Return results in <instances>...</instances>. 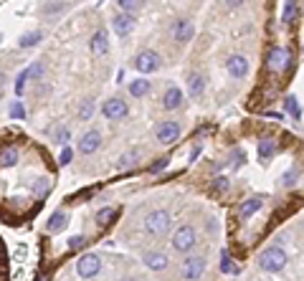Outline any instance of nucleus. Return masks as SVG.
Segmentation results:
<instances>
[{
    "label": "nucleus",
    "instance_id": "nucleus-23",
    "mask_svg": "<svg viewBox=\"0 0 304 281\" xmlns=\"http://www.w3.org/2000/svg\"><path fill=\"white\" fill-rule=\"evenodd\" d=\"M94 109H96L94 99H84V102H81V107H79V119H81V122L91 119V117H94Z\"/></svg>",
    "mask_w": 304,
    "mask_h": 281
},
{
    "label": "nucleus",
    "instance_id": "nucleus-34",
    "mask_svg": "<svg viewBox=\"0 0 304 281\" xmlns=\"http://www.w3.org/2000/svg\"><path fill=\"white\" fill-rule=\"evenodd\" d=\"M226 188H228V180H226V177H216V182H213V190H216V193H223Z\"/></svg>",
    "mask_w": 304,
    "mask_h": 281
},
{
    "label": "nucleus",
    "instance_id": "nucleus-36",
    "mask_svg": "<svg viewBox=\"0 0 304 281\" xmlns=\"http://www.w3.org/2000/svg\"><path fill=\"white\" fill-rule=\"evenodd\" d=\"M26 79H28V76H26V71H23V74L18 76V81H16V91H18V94H23V86H26Z\"/></svg>",
    "mask_w": 304,
    "mask_h": 281
},
{
    "label": "nucleus",
    "instance_id": "nucleus-21",
    "mask_svg": "<svg viewBox=\"0 0 304 281\" xmlns=\"http://www.w3.org/2000/svg\"><path fill=\"white\" fill-rule=\"evenodd\" d=\"M274 150H276V142H274L271 137L259 139V157H261V160H269V157L274 155Z\"/></svg>",
    "mask_w": 304,
    "mask_h": 281
},
{
    "label": "nucleus",
    "instance_id": "nucleus-28",
    "mask_svg": "<svg viewBox=\"0 0 304 281\" xmlns=\"http://www.w3.org/2000/svg\"><path fill=\"white\" fill-rule=\"evenodd\" d=\"M112 215H114V210H112V208H102V210L96 213V223H99V225L104 228V225H109Z\"/></svg>",
    "mask_w": 304,
    "mask_h": 281
},
{
    "label": "nucleus",
    "instance_id": "nucleus-14",
    "mask_svg": "<svg viewBox=\"0 0 304 281\" xmlns=\"http://www.w3.org/2000/svg\"><path fill=\"white\" fill-rule=\"evenodd\" d=\"M99 145H102V134H99L96 129H91V132H86V134L81 137V142H79V152H81V155H91V152L99 150Z\"/></svg>",
    "mask_w": 304,
    "mask_h": 281
},
{
    "label": "nucleus",
    "instance_id": "nucleus-13",
    "mask_svg": "<svg viewBox=\"0 0 304 281\" xmlns=\"http://www.w3.org/2000/svg\"><path fill=\"white\" fill-rule=\"evenodd\" d=\"M142 261H144V266L152 268V271H163V268H168V263H170L163 251H147V253L142 256Z\"/></svg>",
    "mask_w": 304,
    "mask_h": 281
},
{
    "label": "nucleus",
    "instance_id": "nucleus-31",
    "mask_svg": "<svg viewBox=\"0 0 304 281\" xmlns=\"http://www.w3.org/2000/svg\"><path fill=\"white\" fill-rule=\"evenodd\" d=\"M23 114H26V112H23V104H21V102H13V104H11V117H13V119H23Z\"/></svg>",
    "mask_w": 304,
    "mask_h": 281
},
{
    "label": "nucleus",
    "instance_id": "nucleus-3",
    "mask_svg": "<svg viewBox=\"0 0 304 281\" xmlns=\"http://www.w3.org/2000/svg\"><path fill=\"white\" fill-rule=\"evenodd\" d=\"M195 243H198V233H195L193 225H180V228L175 230V236H173V248H175L178 253L193 251Z\"/></svg>",
    "mask_w": 304,
    "mask_h": 281
},
{
    "label": "nucleus",
    "instance_id": "nucleus-9",
    "mask_svg": "<svg viewBox=\"0 0 304 281\" xmlns=\"http://www.w3.org/2000/svg\"><path fill=\"white\" fill-rule=\"evenodd\" d=\"M102 112H104L107 119H124L129 109H127V104L122 99H107L104 107H102Z\"/></svg>",
    "mask_w": 304,
    "mask_h": 281
},
{
    "label": "nucleus",
    "instance_id": "nucleus-41",
    "mask_svg": "<svg viewBox=\"0 0 304 281\" xmlns=\"http://www.w3.org/2000/svg\"><path fill=\"white\" fill-rule=\"evenodd\" d=\"M3 79H6V76H3V74H0V86H3Z\"/></svg>",
    "mask_w": 304,
    "mask_h": 281
},
{
    "label": "nucleus",
    "instance_id": "nucleus-20",
    "mask_svg": "<svg viewBox=\"0 0 304 281\" xmlns=\"http://www.w3.org/2000/svg\"><path fill=\"white\" fill-rule=\"evenodd\" d=\"M203 89H206L203 76H200V74H190V79H188V94H190V97H200Z\"/></svg>",
    "mask_w": 304,
    "mask_h": 281
},
{
    "label": "nucleus",
    "instance_id": "nucleus-40",
    "mask_svg": "<svg viewBox=\"0 0 304 281\" xmlns=\"http://www.w3.org/2000/svg\"><path fill=\"white\" fill-rule=\"evenodd\" d=\"M46 188H48V182H46V177H41V182L36 185V190H38V193H46Z\"/></svg>",
    "mask_w": 304,
    "mask_h": 281
},
{
    "label": "nucleus",
    "instance_id": "nucleus-30",
    "mask_svg": "<svg viewBox=\"0 0 304 281\" xmlns=\"http://www.w3.org/2000/svg\"><path fill=\"white\" fill-rule=\"evenodd\" d=\"M54 137H56V142H61V145H66V142L71 139V132H69L66 127H59V129L54 132Z\"/></svg>",
    "mask_w": 304,
    "mask_h": 281
},
{
    "label": "nucleus",
    "instance_id": "nucleus-29",
    "mask_svg": "<svg viewBox=\"0 0 304 281\" xmlns=\"http://www.w3.org/2000/svg\"><path fill=\"white\" fill-rule=\"evenodd\" d=\"M38 41H41V33H38V31H33V33H26V36L21 38V46H23V49H28V46H36Z\"/></svg>",
    "mask_w": 304,
    "mask_h": 281
},
{
    "label": "nucleus",
    "instance_id": "nucleus-26",
    "mask_svg": "<svg viewBox=\"0 0 304 281\" xmlns=\"http://www.w3.org/2000/svg\"><path fill=\"white\" fill-rule=\"evenodd\" d=\"M284 104H286V112H289L294 119H299V117H301V109H299L296 97H286V99H284Z\"/></svg>",
    "mask_w": 304,
    "mask_h": 281
},
{
    "label": "nucleus",
    "instance_id": "nucleus-37",
    "mask_svg": "<svg viewBox=\"0 0 304 281\" xmlns=\"http://www.w3.org/2000/svg\"><path fill=\"white\" fill-rule=\"evenodd\" d=\"M221 268H223V273H231L233 268H231V258H228V253L223 251V263H221Z\"/></svg>",
    "mask_w": 304,
    "mask_h": 281
},
{
    "label": "nucleus",
    "instance_id": "nucleus-24",
    "mask_svg": "<svg viewBox=\"0 0 304 281\" xmlns=\"http://www.w3.org/2000/svg\"><path fill=\"white\" fill-rule=\"evenodd\" d=\"M43 74H46V66H43V61H36V64H31L28 69H26V76L28 79H43Z\"/></svg>",
    "mask_w": 304,
    "mask_h": 281
},
{
    "label": "nucleus",
    "instance_id": "nucleus-8",
    "mask_svg": "<svg viewBox=\"0 0 304 281\" xmlns=\"http://www.w3.org/2000/svg\"><path fill=\"white\" fill-rule=\"evenodd\" d=\"M132 28H134L132 13H117V16H112V31H114L119 38H127V36L132 33Z\"/></svg>",
    "mask_w": 304,
    "mask_h": 281
},
{
    "label": "nucleus",
    "instance_id": "nucleus-32",
    "mask_svg": "<svg viewBox=\"0 0 304 281\" xmlns=\"http://www.w3.org/2000/svg\"><path fill=\"white\" fill-rule=\"evenodd\" d=\"M84 243H86L84 236H71V241H69V251H79Z\"/></svg>",
    "mask_w": 304,
    "mask_h": 281
},
{
    "label": "nucleus",
    "instance_id": "nucleus-27",
    "mask_svg": "<svg viewBox=\"0 0 304 281\" xmlns=\"http://www.w3.org/2000/svg\"><path fill=\"white\" fill-rule=\"evenodd\" d=\"M294 16H296V3H294V0H286L281 21H284V23H291V21H294Z\"/></svg>",
    "mask_w": 304,
    "mask_h": 281
},
{
    "label": "nucleus",
    "instance_id": "nucleus-38",
    "mask_svg": "<svg viewBox=\"0 0 304 281\" xmlns=\"http://www.w3.org/2000/svg\"><path fill=\"white\" fill-rule=\"evenodd\" d=\"M223 3H226L228 8H241V6L246 3V0H223Z\"/></svg>",
    "mask_w": 304,
    "mask_h": 281
},
{
    "label": "nucleus",
    "instance_id": "nucleus-18",
    "mask_svg": "<svg viewBox=\"0 0 304 281\" xmlns=\"http://www.w3.org/2000/svg\"><path fill=\"white\" fill-rule=\"evenodd\" d=\"M64 228H66V213L59 210V213H54L51 220L46 223V230H48V233H61Z\"/></svg>",
    "mask_w": 304,
    "mask_h": 281
},
{
    "label": "nucleus",
    "instance_id": "nucleus-17",
    "mask_svg": "<svg viewBox=\"0 0 304 281\" xmlns=\"http://www.w3.org/2000/svg\"><path fill=\"white\" fill-rule=\"evenodd\" d=\"M152 89V84H149V79H134L132 84H129V94L134 97V99H139V97H144L147 91Z\"/></svg>",
    "mask_w": 304,
    "mask_h": 281
},
{
    "label": "nucleus",
    "instance_id": "nucleus-19",
    "mask_svg": "<svg viewBox=\"0 0 304 281\" xmlns=\"http://www.w3.org/2000/svg\"><path fill=\"white\" fill-rule=\"evenodd\" d=\"M18 162V150L16 147H3L0 150V167H13Z\"/></svg>",
    "mask_w": 304,
    "mask_h": 281
},
{
    "label": "nucleus",
    "instance_id": "nucleus-10",
    "mask_svg": "<svg viewBox=\"0 0 304 281\" xmlns=\"http://www.w3.org/2000/svg\"><path fill=\"white\" fill-rule=\"evenodd\" d=\"M180 137V124L178 122H163L160 127H158V139L163 142V145H173L175 139Z\"/></svg>",
    "mask_w": 304,
    "mask_h": 281
},
{
    "label": "nucleus",
    "instance_id": "nucleus-35",
    "mask_svg": "<svg viewBox=\"0 0 304 281\" xmlns=\"http://www.w3.org/2000/svg\"><path fill=\"white\" fill-rule=\"evenodd\" d=\"M163 167H168V157H160V160H158V162H155V165H152V167H149V170H152V172H160V170H163Z\"/></svg>",
    "mask_w": 304,
    "mask_h": 281
},
{
    "label": "nucleus",
    "instance_id": "nucleus-22",
    "mask_svg": "<svg viewBox=\"0 0 304 281\" xmlns=\"http://www.w3.org/2000/svg\"><path fill=\"white\" fill-rule=\"evenodd\" d=\"M261 205H264V200H261V198H248V200L241 205V215H243V218H248V215H254Z\"/></svg>",
    "mask_w": 304,
    "mask_h": 281
},
{
    "label": "nucleus",
    "instance_id": "nucleus-7",
    "mask_svg": "<svg viewBox=\"0 0 304 281\" xmlns=\"http://www.w3.org/2000/svg\"><path fill=\"white\" fill-rule=\"evenodd\" d=\"M193 36H195V26H193L190 18H178V21L173 23V38H175L178 43H188Z\"/></svg>",
    "mask_w": 304,
    "mask_h": 281
},
{
    "label": "nucleus",
    "instance_id": "nucleus-6",
    "mask_svg": "<svg viewBox=\"0 0 304 281\" xmlns=\"http://www.w3.org/2000/svg\"><path fill=\"white\" fill-rule=\"evenodd\" d=\"M99 268H102V261H99V256H94V253H86V256H81V258L76 261V271H79L81 278L96 276Z\"/></svg>",
    "mask_w": 304,
    "mask_h": 281
},
{
    "label": "nucleus",
    "instance_id": "nucleus-25",
    "mask_svg": "<svg viewBox=\"0 0 304 281\" xmlns=\"http://www.w3.org/2000/svg\"><path fill=\"white\" fill-rule=\"evenodd\" d=\"M117 6L122 8V13H134L137 8L144 6V0H117Z\"/></svg>",
    "mask_w": 304,
    "mask_h": 281
},
{
    "label": "nucleus",
    "instance_id": "nucleus-42",
    "mask_svg": "<svg viewBox=\"0 0 304 281\" xmlns=\"http://www.w3.org/2000/svg\"><path fill=\"white\" fill-rule=\"evenodd\" d=\"M124 281H132V278H124Z\"/></svg>",
    "mask_w": 304,
    "mask_h": 281
},
{
    "label": "nucleus",
    "instance_id": "nucleus-11",
    "mask_svg": "<svg viewBox=\"0 0 304 281\" xmlns=\"http://www.w3.org/2000/svg\"><path fill=\"white\" fill-rule=\"evenodd\" d=\"M289 51L286 49H281V46H274L271 51H269V66L274 69V71H284L286 66H289Z\"/></svg>",
    "mask_w": 304,
    "mask_h": 281
},
{
    "label": "nucleus",
    "instance_id": "nucleus-2",
    "mask_svg": "<svg viewBox=\"0 0 304 281\" xmlns=\"http://www.w3.org/2000/svg\"><path fill=\"white\" fill-rule=\"evenodd\" d=\"M170 223H173V218L168 210H152L144 218V230L152 236H165L170 230Z\"/></svg>",
    "mask_w": 304,
    "mask_h": 281
},
{
    "label": "nucleus",
    "instance_id": "nucleus-39",
    "mask_svg": "<svg viewBox=\"0 0 304 281\" xmlns=\"http://www.w3.org/2000/svg\"><path fill=\"white\" fill-rule=\"evenodd\" d=\"M129 165H134V155H132V157H129V155L122 157V167H129Z\"/></svg>",
    "mask_w": 304,
    "mask_h": 281
},
{
    "label": "nucleus",
    "instance_id": "nucleus-15",
    "mask_svg": "<svg viewBox=\"0 0 304 281\" xmlns=\"http://www.w3.org/2000/svg\"><path fill=\"white\" fill-rule=\"evenodd\" d=\"M91 54L94 56H104L107 51H109V38H107V31H96L94 36H91Z\"/></svg>",
    "mask_w": 304,
    "mask_h": 281
},
{
    "label": "nucleus",
    "instance_id": "nucleus-12",
    "mask_svg": "<svg viewBox=\"0 0 304 281\" xmlns=\"http://www.w3.org/2000/svg\"><path fill=\"white\" fill-rule=\"evenodd\" d=\"M226 66H228V74H231L233 79H243V76L248 74V59H246V56H241V54L231 56Z\"/></svg>",
    "mask_w": 304,
    "mask_h": 281
},
{
    "label": "nucleus",
    "instance_id": "nucleus-5",
    "mask_svg": "<svg viewBox=\"0 0 304 281\" xmlns=\"http://www.w3.org/2000/svg\"><path fill=\"white\" fill-rule=\"evenodd\" d=\"M134 69L139 74H152L160 69V56L155 51H139L137 59H134Z\"/></svg>",
    "mask_w": 304,
    "mask_h": 281
},
{
    "label": "nucleus",
    "instance_id": "nucleus-16",
    "mask_svg": "<svg viewBox=\"0 0 304 281\" xmlns=\"http://www.w3.org/2000/svg\"><path fill=\"white\" fill-rule=\"evenodd\" d=\"M180 104H183V91L178 86H170L163 97V107L165 109H180Z\"/></svg>",
    "mask_w": 304,
    "mask_h": 281
},
{
    "label": "nucleus",
    "instance_id": "nucleus-33",
    "mask_svg": "<svg viewBox=\"0 0 304 281\" xmlns=\"http://www.w3.org/2000/svg\"><path fill=\"white\" fill-rule=\"evenodd\" d=\"M71 160H74V150H71V147H66V150L61 152V157H59V165L64 167V165H69Z\"/></svg>",
    "mask_w": 304,
    "mask_h": 281
},
{
    "label": "nucleus",
    "instance_id": "nucleus-1",
    "mask_svg": "<svg viewBox=\"0 0 304 281\" xmlns=\"http://www.w3.org/2000/svg\"><path fill=\"white\" fill-rule=\"evenodd\" d=\"M286 251L281 248V246H269V248H264L261 253H259V268L261 271H269V273H276V271H281L284 266H286Z\"/></svg>",
    "mask_w": 304,
    "mask_h": 281
},
{
    "label": "nucleus",
    "instance_id": "nucleus-4",
    "mask_svg": "<svg viewBox=\"0 0 304 281\" xmlns=\"http://www.w3.org/2000/svg\"><path fill=\"white\" fill-rule=\"evenodd\" d=\"M180 273H183L185 281H198V278L206 273V258H203V256H190V258H185Z\"/></svg>",
    "mask_w": 304,
    "mask_h": 281
}]
</instances>
